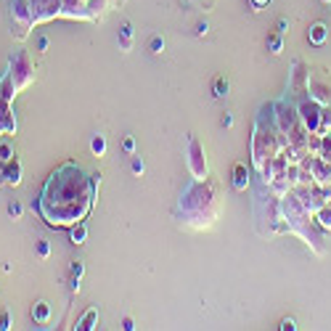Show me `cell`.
Here are the masks:
<instances>
[{"label": "cell", "mask_w": 331, "mask_h": 331, "mask_svg": "<svg viewBox=\"0 0 331 331\" xmlns=\"http://www.w3.org/2000/svg\"><path fill=\"white\" fill-rule=\"evenodd\" d=\"M281 329H289V331H291V329H297V326H294V321L289 318V321H284V323H281Z\"/></svg>", "instance_id": "26"}, {"label": "cell", "mask_w": 331, "mask_h": 331, "mask_svg": "<svg viewBox=\"0 0 331 331\" xmlns=\"http://www.w3.org/2000/svg\"><path fill=\"white\" fill-rule=\"evenodd\" d=\"M268 48H270V53H281V48H284L281 35H270L268 37Z\"/></svg>", "instance_id": "13"}, {"label": "cell", "mask_w": 331, "mask_h": 331, "mask_svg": "<svg viewBox=\"0 0 331 331\" xmlns=\"http://www.w3.org/2000/svg\"><path fill=\"white\" fill-rule=\"evenodd\" d=\"M130 45H133V27L125 24V27H122V48L130 50Z\"/></svg>", "instance_id": "14"}, {"label": "cell", "mask_w": 331, "mask_h": 331, "mask_svg": "<svg viewBox=\"0 0 331 331\" xmlns=\"http://www.w3.org/2000/svg\"><path fill=\"white\" fill-rule=\"evenodd\" d=\"M249 3H252V8H255V11H262L265 5L270 3V0H249Z\"/></svg>", "instance_id": "22"}, {"label": "cell", "mask_w": 331, "mask_h": 331, "mask_svg": "<svg viewBox=\"0 0 331 331\" xmlns=\"http://www.w3.org/2000/svg\"><path fill=\"white\" fill-rule=\"evenodd\" d=\"M326 35H329V29H326V24H313V27H310V43L313 45H323L326 43Z\"/></svg>", "instance_id": "8"}, {"label": "cell", "mask_w": 331, "mask_h": 331, "mask_svg": "<svg viewBox=\"0 0 331 331\" xmlns=\"http://www.w3.org/2000/svg\"><path fill=\"white\" fill-rule=\"evenodd\" d=\"M130 170H133L135 175H141V172L146 170V167H143V159H141V157H133V162H130Z\"/></svg>", "instance_id": "16"}, {"label": "cell", "mask_w": 331, "mask_h": 331, "mask_svg": "<svg viewBox=\"0 0 331 331\" xmlns=\"http://www.w3.org/2000/svg\"><path fill=\"white\" fill-rule=\"evenodd\" d=\"M37 252H40V257H48V255H50V246H48V241H40V244H37Z\"/></svg>", "instance_id": "21"}, {"label": "cell", "mask_w": 331, "mask_h": 331, "mask_svg": "<svg viewBox=\"0 0 331 331\" xmlns=\"http://www.w3.org/2000/svg\"><path fill=\"white\" fill-rule=\"evenodd\" d=\"M165 50V40L162 37H151V53H162Z\"/></svg>", "instance_id": "19"}, {"label": "cell", "mask_w": 331, "mask_h": 331, "mask_svg": "<svg viewBox=\"0 0 331 331\" xmlns=\"http://www.w3.org/2000/svg\"><path fill=\"white\" fill-rule=\"evenodd\" d=\"M72 276H77V278L82 276V262H74V265H72Z\"/></svg>", "instance_id": "23"}, {"label": "cell", "mask_w": 331, "mask_h": 331, "mask_svg": "<svg viewBox=\"0 0 331 331\" xmlns=\"http://www.w3.org/2000/svg\"><path fill=\"white\" fill-rule=\"evenodd\" d=\"M8 77H11V82H14L16 90L27 88L29 82L35 80V69H32L27 53H16V58H11V72H8Z\"/></svg>", "instance_id": "3"}, {"label": "cell", "mask_w": 331, "mask_h": 331, "mask_svg": "<svg viewBox=\"0 0 331 331\" xmlns=\"http://www.w3.org/2000/svg\"><path fill=\"white\" fill-rule=\"evenodd\" d=\"M32 315H35V321L45 323V321H48V315H50V307H48V302H37V305H35V310H32Z\"/></svg>", "instance_id": "10"}, {"label": "cell", "mask_w": 331, "mask_h": 331, "mask_svg": "<svg viewBox=\"0 0 331 331\" xmlns=\"http://www.w3.org/2000/svg\"><path fill=\"white\" fill-rule=\"evenodd\" d=\"M5 183H11V186H19L22 183V165H19L16 159H11V162H5Z\"/></svg>", "instance_id": "6"}, {"label": "cell", "mask_w": 331, "mask_h": 331, "mask_svg": "<svg viewBox=\"0 0 331 331\" xmlns=\"http://www.w3.org/2000/svg\"><path fill=\"white\" fill-rule=\"evenodd\" d=\"M125 329H127V331L135 329V326H133V318H125Z\"/></svg>", "instance_id": "28"}, {"label": "cell", "mask_w": 331, "mask_h": 331, "mask_svg": "<svg viewBox=\"0 0 331 331\" xmlns=\"http://www.w3.org/2000/svg\"><path fill=\"white\" fill-rule=\"evenodd\" d=\"M215 95L217 98H223V95H228V82L220 77V80H215Z\"/></svg>", "instance_id": "15"}, {"label": "cell", "mask_w": 331, "mask_h": 331, "mask_svg": "<svg viewBox=\"0 0 331 331\" xmlns=\"http://www.w3.org/2000/svg\"><path fill=\"white\" fill-rule=\"evenodd\" d=\"M246 186H249V170H246V165H236L233 167V188L244 191Z\"/></svg>", "instance_id": "7"}, {"label": "cell", "mask_w": 331, "mask_h": 331, "mask_svg": "<svg viewBox=\"0 0 331 331\" xmlns=\"http://www.w3.org/2000/svg\"><path fill=\"white\" fill-rule=\"evenodd\" d=\"M93 202V183H88L82 170L61 167L43 191V215L48 223H80Z\"/></svg>", "instance_id": "1"}, {"label": "cell", "mask_w": 331, "mask_h": 331, "mask_svg": "<svg viewBox=\"0 0 331 331\" xmlns=\"http://www.w3.org/2000/svg\"><path fill=\"white\" fill-rule=\"evenodd\" d=\"M5 329H11V315L8 313L0 315V331H5Z\"/></svg>", "instance_id": "20"}, {"label": "cell", "mask_w": 331, "mask_h": 331, "mask_svg": "<svg viewBox=\"0 0 331 331\" xmlns=\"http://www.w3.org/2000/svg\"><path fill=\"white\" fill-rule=\"evenodd\" d=\"M297 112H300V119H302V125H305V130H307L310 135L321 133V127H323V109H321V103H318L315 98L302 101L300 106H297Z\"/></svg>", "instance_id": "2"}, {"label": "cell", "mask_w": 331, "mask_h": 331, "mask_svg": "<svg viewBox=\"0 0 331 331\" xmlns=\"http://www.w3.org/2000/svg\"><path fill=\"white\" fill-rule=\"evenodd\" d=\"M90 151H93L95 157H103V151H106V138H103V135H93V141H90Z\"/></svg>", "instance_id": "11"}, {"label": "cell", "mask_w": 331, "mask_h": 331, "mask_svg": "<svg viewBox=\"0 0 331 331\" xmlns=\"http://www.w3.org/2000/svg\"><path fill=\"white\" fill-rule=\"evenodd\" d=\"M135 148V141L133 138H125V151H133Z\"/></svg>", "instance_id": "25"}, {"label": "cell", "mask_w": 331, "mask_h": 331, "mask_svg": "<svg viewBox=\"0 0 331 331\" xmlns=\"http://www.w3.org/2000/svg\"><path fill=\"white\" fill-rule=\"evenodd\" d=\"M326 3H331V0H326Z\"/></svg>", "instance_id": "29"}, {"label": "cell", "mask_w": 331, "mask_h": 331, "mask_svg": "<svg viewBox=\"0 0 331 331\" xmlns=\"http://www.w3.org/2000/svg\"><path fill=\"white\" fill-rule=\"evenodd\" d=\"M0 159H3V162H11V159H14V151H11V146L0 143Z\"/></svg>", "instance_id": "18"}, {"label": "cell", "mask_w": 331, "mask_h": 331, "mask_svg": "<svg viewBox=\"0 0 331 331\" xmlns=\"http://www.w3.org/2000/svg\"><path fill=\"white\" fill-rule=\"evenodd\" d=\"M188 146H191V157H188V167H191V175L196 180H204L207 178V162H204V151L202 146L196 143V141H188Z\"/></svg>", "instance_id": "5"}, {"label": "cell", "mask_w": 331, "mask_h": 331, "mask_svg": "<svg viewBox=\"0 0 331 331\" xmlns=\"http://www.w3.org/2000/svg\"><path fill=\"white\" fill-rule=\"evenodd\" d=\"M85 236H88V228L82 223L72 228V244H82V241H85Z\"/></svg>", "instance_id": "12"}, {"label": "cell", "mask_w": 331, "mask_h": 331, "mask_svg": "<svg viewBox=\"0 0 331 331\" xmlns=\"http://www.w3.org/2000/svg\"><path fill=\"white\" fill-rule=\"evenodd\" d=\"M32 3V16H35V24L37 22H48L61 14V3L64 0H29Z\"/></svg>", "instance_id": "4"}, {"label": "cell", "mask_w": 331, "mask_h": 331, "mask_svg": "<svg viewBox=\"0 0 331 331\" xmlns=\"http://www.w3.org/2000/svg\"><path fill=\"white\" fill-rule=\"evenodd\" d=\"M8 215L14 217V220H19V217H22V204H19V202H11V204H8Z\"/></svg>", "instance_id": "17"}, {"label": "cell", "mask_w": 331, "mask_h": 331, "mask_svg": "<svg viewBox=\"0 0 331 331\" xmlns=\"http://www.w3.org/2000/svg\"><path fill=\"white\" fill-rule=\"evenodd\" d=\"M223 125H225V127H231V125H233V117H231V114H225V117H223Z\"/></svg>", "instance_id": "27"}, {"label": "cell", "mask_w": 331, "mask_h": 331, "mask_svg": "<svg viewBox=\"0 0 331 331\" xmlns=\"http://www.w3.org/2000/svg\"><path fill=\"white\" fill-rule=\"evenodd\" d=\"M286 27H289L286 19H281V22H278V35H284V32H286Z\"/></svg>", "instance_id": "24"}, {"label": "cell", "mask_w": 331, "mask_h": 331, "mask_svg": "<svg viewBox=\"0 0 331 331\" xmlns=\"http://www.w3.org/2000/svg\"><path fill=\"white\" fill-rule=\"evenodd\" d=\"M95 321H98V310L95 307H90L85 315H82V321L77 323V329H82V331H90V329H95Z\"/></svg>", "instance_id": "9"}]
</instances>
